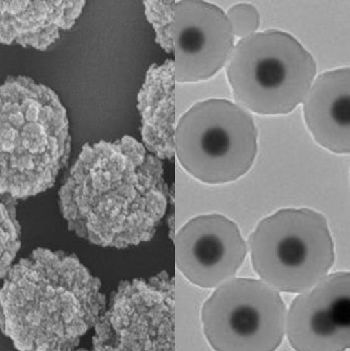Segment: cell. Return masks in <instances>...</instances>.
<instances>
[{"instance_id":"obj_7","label":"cell","mask_w":350,"mask_h":351,"mask_svg":"<svg viewBox=\"0 0 350 351\" xmlns=\"http://www.w3.org/2000/svg\"><path fill=\"white\" fill-rule=\"evenodd\" d=\"M286 314L277 290L262 279L234 277L203 304V332L215 350H275L284 339Z\"/></svg>"},{"instance_id":"obj_6","label":"cell","mask_w":350,"mask_h":351,"mask_svg":"<svg viewBox=\"0 0 350 351\" xmlns=\"http://www.w3.org/2000/svg\"><path fill=\"white\" fill-rule=\"evenodd\" d=\"M258 149L253 116L229 100L211 98L195 103L176 124L178 162L205 184L240 180L253 167Z\"/></svg>"},{"instance_id":"obj_14","label":"cell","mask_w":350,"mask_h":351,"mask_svg":"<svg viewBox=\"0 0 350 351\" xmlns=\"http://www.w3.org/2000/svg\"><path fill=\"white\" fill-rule=\"evenodd\" d=\"M226 14L234 35L240 40L255 34L262 23L260 12L251 4H236L229 9Z\"/></svg>"},{"instance_id":"obj_10","label":"cell","mask_w":350,"mask_h":351,"mask_svg":"<svg viewBox=\"0 0 350 351\" xmlns=\"http://www.w3.org/2000/svg\"><path fill=\"white\" fill-rule=\"evenodd\" d=\"M285 334L298 351H340L350 348V274H329L299 293L287 311Z\"/></svg>"},{"instance_id":"obj_5","label":"cell","mask_w":350,"mask_h":351,"mask_svg":"<svg viewBox=\"0 0 350 351\" xmlns=\"http://www.w3.org/2000/svg\"><path fill=\"white\" fill-rule=\"evenodd\" d=\"M249 252L258 277L278 292L292 294L320 282L336 259L327 218L308 208H283L260 221Z\"/></svg>"},{"instance_id":"obj_3","label":"cell","mask_w":350,"mask_h":351,"mask_svg":"<svg viewBox=\"0 0 350 351\" xmlns=\"http://www.w3.org/2000/svg\"><path fill=\"white\" fill-rule=\"evenodd\" d=\"M1 194L23 200L53 186L68 162L70 123L50 87L15 75L1 86Z\"/></svg>"},{"instance_id":"obj_8","label":"cell","mask_w":350,"mask_h":351,"mask_svg":"<svg viewBox=\"0 0 350 351\" xmlns=\"http://www.w3.org/2000/svg\"><path fill=\"white\" fill-rule=\"evenodd\" d=\"M226 13L206 1H178L173 12V77L179 84L210 80L226 66L235 49Z\"/></svg>"},{"instance_id":"obj_4","label":"cell","mask_w":350,"mask_h":351,"mask_svg":"<svg viewBox=\"0 0 350 351\" xmlns=\"http://www.w3.org/2000/svg\"><path fill=\"white\" fill-rule=\"evenodd\" d=\"M225 68L236 103L264 116L295 110L318 71L312 53L281 30L256 32L240 40Z\"/></svg>"},{"instance_id":"obj_13","label":"cell","mask_w":350,"mask_h":351,"mask_svg":"<svg viewBox=\"0 0 350 351\" xmlns=\"http://www.w3.org/2000/svg\"><path fill=\"white\" fill-rule=\"evenodd\" d=\"M20 249V226L16 218L15 200L2 196L1 202V276H5Z\"/></svg>"},{"instance_id":"obj_2","label":"cell","mask_w":350,"mask_h":351,"mask_svg":"<svg viewBox=\"0 0 350 351\" xmlns=\"http://www.w3.org/2000/svg\"><path fill=\"white\" fill-rule=\"evenodd\" d=\"M144 158L128 138L86 144L59 192L68 229L103 247L140 240L153 218L155 198Z\"/></svg>"},{"instance_id":"obj_1","label":"cell","mask_w":350,"mask_h":351,"mask_svg":"<svg viewBox=\"0 0 350 351\" xmlns=\"http://www.w3.org/2000/svg\"><path fill=\"white\" fill-rule=\"evenodd\" d=\"M3 278L2 328L17 350H73L105 310L100 281L73 254L40 247Z\"/></svg>"},{"instance_id":"obj_9","label":"cell","mask_w":350,"mask_h":351,"mask_svg":"<svg viewBox=\"0 0 350 351\" xmlns=\"http://www.w3.org/2000/svg\"><path fill=\"white\" fill-rule=\"evenodd\" d=\"M175 265L197 287L215 289L234 278L244 265L247 243L228 217L204 214L184 223L175 237Z\"/></svg>"},{"instance_id":"obj_12","label":"cell","mask_w":350,"mask_h":351,"mask_svg":"<svg viewBox=\"0 0 350 351\" xmlns=\"http://www.w3.org/2000/svg\"><path fill=\"white\" fill-rule=\"evenodd\" d=\"M349 91V69H333L316 77L303 101L308 130L332 153L350 152Z\"/></svg>"},{"instance_id":"obj_11","label":"cell","mask_w":350,"mask_h":351,"mask_svg":"<svg viewBox=\"0 0 350 351\" xmlns=\"http://www.w3.org/2000/svg\"><path fill=\"white\" fill-rule=\"evenodd\" d=\"M0 39L4 45L45 51L70 30L86 1H1Z\"/></svg>"}]
</instances>
